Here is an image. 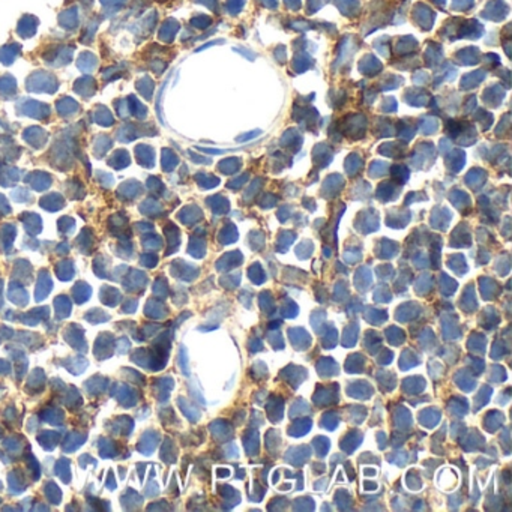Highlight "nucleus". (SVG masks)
I'll use <instances>...</instances> for the list:
<instances>
[{
  "instance_id": "obj_2",
  "label": "nucleus",
  "mask_w": 512,
  "mask_h": 512,
  "mask_svg": "<svg viewBox=\"0 0 512 512\" xmlns=\"http://www.w3.org/2000/svg\"><path fill=\"white\" fill-rule=\"evenodd\" d=\"M352 385L353 386H350V389H355V392L350 391L349 394L353 398H370L373 395V389H371V386H368V383L359 382V383H352Z\"/></svg>"
},
{
  "instance_id": "obj_11",
  "label": "nucleus",
  "mask_w": 512,
  "mask_h": 512,
  "mask_svg": "<svg viewBox=\"0 0 512 512\" xmlns=\"http://www.w3.org/2000/svg\"><path fill=\"white\" fill-rule=\"evenodd\" d=\"M364 488H365V490H376V488H377V485H376V484H368V482H365Z\"/></svg>"
},
{
  "instance_id": "obj_9",
  "label": "nucleus",
  "mask_w": 512,
  "mask_h": 512,
  "mask_svg": "<svg viewBox=\"0 0 512 512\" xmlns=\"http://www.w3.org/2000/svg\"><path fill=\"white\" fill-rule=\"evenodd\" d=\"M392 358H394V355H392L391 352L385 350V352H383V356H382V358L379 356V362H380V364H385V365H386V364H389V362L392 361Z\"/></svg>"
},
{
  "instance_id": "obj_5",
  "label": "nucleus",
  "mask_w": 512,
  "mask_h": 512,
  "mask_svg": "<svg viewBox=\"0 0 512 512\" xmlns=\"http://www.w3.org/2000/svg\"><path fill=\"white\" fill-rule=\"evenodd\" d=\"M466 409H467L466 400L463 401V400L454 398V400L449 403V411H451V413H455V414H466V411H467Z\"/></svg>"
},
{
  "instance_id": "obj_1",
  "label": "nucleus",
  "mask_w": 512,
  "mask_h": 512,
  "mask_svg": "<svg viewBox=\"0 0 512 512\" xmlns=\"http://www.w3.org/2000/svg\"><path fill=\"white\" fill-rule=\"evenodd\" d=\"M419 422L425 426H428V428H431V426L437 425V422L440 420V413L434 409H428V410H423L419 416Z\"/></svg>"
},
{
  "instance_id": "obj_4",
  "label": "nucleus",
  "mask_w": 512,
  "mask_h": 512,
  "mask_svg": "<svg viewBox=\"0 0 512 512\" xmlns=\"http://www.w3.org/2000/svg\"><path fill=\"white\" fill-rule=\"evenodd\" d=\"M317 370H318V374L321 376H330V374H338V367L336 364L333 362V359H321L318 364H317Z\"/></svg>"
},
{
  "instance_id": "obj_7",
  "label": "nucleus",
  "mask_w": 512,
  "mask_h": 512,
  "mask_svg": "<svg viewBox=\"0 0 512 512\" xmlns=\"http://www.w3.org/2000/svg\"><path fill=\"white\" fill-rule=\"evenodd\" d=\"M490 394H491V388H484V389H481L479 397H476V400H475V401H478V407L484 406V404L490 400Z\"/></svg>"
},
{
  "instance_id": "obj_6",
  "label": "nucleus",
  "mask_w": 512,
  "mask_h": 512,
  "mask_svg": "<svg viewBox=\"0 0 512 512\" xmlns=\"http://www.w3.org/2000/svg\"><path fill=\"white\" fill-rule=\"evenodd\" d=\"M344 333H346V336H344V339H343V344H346V346H353V344H355V341H356V336H355V335H358V324H353V326L347 327Z\"/></svg>"
},
{
  "instance_id": "obj_10",
  "label": "nucleus",
  "mask_w": 512,
  "mask_h": 512,
  "mask_svg": "<svg viewBox=\"0 0 512 512\" xmlns=\"http://www.w3.org/2000/svg\"><path fill=\"white\" fill-rule=\"evenodd\" d=\"M216 473H218V476H219V478H222V476H225V478H227V476L230 475V470L224 467V469H218V472H216Z\"/></svg>"
},
{
  "instance_id": "obj_12",
  "label": "nucleus",
  "mask_w": 512,
  "mask_h": 512,
  "mask_svg": "<svg viewBox=\"0 0 512 512\" xmlns=\"http://www.w3.org/2000/svg\"><path fill=\"white\" fill-rule=\"evenodd\" d=\"M364 473H365V475H371V476H373V475H376V470H368V469H365V470H364Z\"/></svg>"
},
{
  "instance_id": "obj_3",
  "label": "nucleus",
  "mask_w": 512,
  "mask_h": 512,
  "mask_svg": "<svg viewBox=\"0 0 512 512\" xmlns=\"http://www.w3.org/2000/svg\"><path fill=\"white\" fill-rule=\"evenodd\" d=\"M311 428V420L309 419H302V420H296L290 428H289V434L290 436H296L301 437L305 433H308Z\"/></svg>"
},
{
  "instance_id": "obj_8",
  "label": "nucleus",
  "mask_w": 512,
  "mask_h": 512,
  "mask_svg": "<svg viewBox=\"0 0 512 512\" xmlns=\"http://www.w3.org/2000/svg\"><path fill=\"white\" fill-rule=\"evenodd\" d=\"M283 311H286V317H295V315H298V307H296L295 304H290V302L284 304Z\"/></svg>"
}]
</instances>
